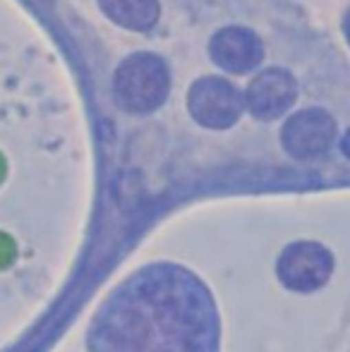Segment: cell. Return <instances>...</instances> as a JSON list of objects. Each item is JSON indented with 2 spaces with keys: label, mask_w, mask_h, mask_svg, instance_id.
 <instances>
[{
  "label": "cell",
  "mask_w": 350,
  "mask_h": 352,
  "mask_svg": "<svg viewBox=\"0 0 350 352\" xmlns=\"http://www.w3.org/2000/svg\"><path fill=\"white\" fill-rule=\"evenodd\" d=\"M211 292L177 266H151L120 287L103 314L98 352H219Z\"/></svg>",
  "instance_id": "6da1fadb"
},
{
  "label": "cell",
  "mask_w": 350,
  "mask_h": 352,
  "mask_svg": "<svg viewBox=\"0 0 350 352\" xmlns=\"http://www.w3.org/2000/svg\"><path fill=\"white\" fill-rule=\"evenodd\" d=\"M17 256V245L8 232H0V271L8 269Z\"/></svg>",
  "instance_id": "7a4b0ae2"
},
{
  "label": "cell",
  "mask_w": 350,
  "mask_h": 352,
  "mask_svg": "<svg viewBox=\"0 0 350 352\" xmlns=\"http://www.w3.org/2000/svg\"><path fill=\"white\" fill-rule=\"evenodd\" d=\"M5 173H8V163H5L3 153H0V182L5 180Z\"/></svg>",
  "instance_id": "3957f363"
}]
</instances>
